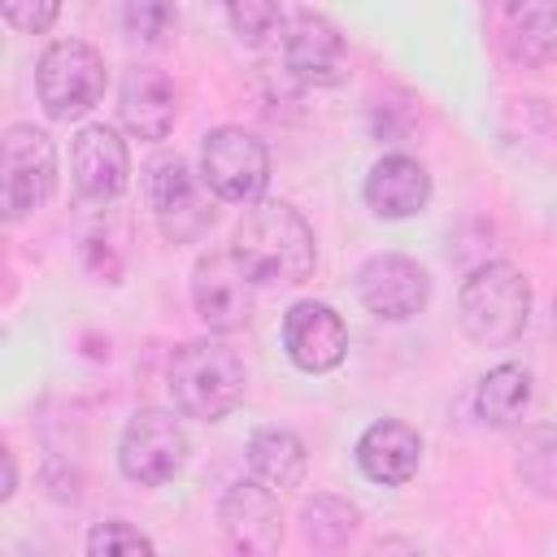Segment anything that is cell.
Returning <instances> with one entry per match:
<instances>
[{
    "label": "cell",
    "mask_w": 557,
    "mask_h": 557,
    "mask_svg": "<svg viewBox=\"0 0 557 557\" xmlns=\"http://www.w3.org/2000/svg\"><path fill=\"white\" fill-rule=\"evenodd\" d=\"M218 522H222V535L239 553H274L283 544L278 492L257 483V479H244V483L226 487V496L218 500Z\"/></svg>",
    "instance_id": "cell-12"
},
{
    "label": "cell",
    "mask_w": 557,
    "mask_h": 557,
    "mask_svg": "<svg viewBox=\"0 0 557 557\" xmlns=\"http://www.w3.org/2000/svg\"><path fill=\"white\" fill-rule=\"evenodd\" d=\"M226 22H231L235 39L248 48H261L283 26L278 0H226Z\"/></svg>",
    "instance_id": "cell-24"
},
{
    "label": "cell",
    "mask_w": 557,
    "mask_h": 557,
    "mask_svg": "<svg viewBox=\"0 0 557 557\" xmlns=\"http://www.w3.org/2000/svg\"><path fill=\"white\" fill-rule=\"evenodd\" d=\"M231 252L252 274L257 287H292L305 283L318 265L313 226L287 200H252V209L235 226Z\"/></svg>",
    "instance_id": "cell-1"
},
{
    "label": "cell",
    "mask_w": 557,
    "mask_h": 557,
    "mask_svg": "<svg viewBox=\"0 0 557 557\" xmlns=\"http://www.w3.org/2000/svg\"><path fill=\"white\" fill-rule=\"evenodd\" d=\"M213 200L218 191L205 183V174H191L187 161L178 157L157 161L148 170V209H152L157 231L170 244H196L218 218Z\"/></svg>",
    "instance_id": "cell-7"
},
{
    "label": "cell",
    "mask_w": 557,
    "mask_h": 557,
    "mask_svg": "<svg viewBox=\"0 0 557 557\" xmlns=\"http://www.w3.org/2000/svg\"><path fill=\"white\" fill-rule=\"evenodd\" d=\"M70 174L87 200H96V205L117 200L131 183V152H126L122 135L104 122L83 126L70 144Z\"/></svg>",
    "instance_id": "cell-13"
},
{
    "label": "cell",
    "mask_w": 557,
    "mask_h": 557,
    "mask_svg": "<svg viewBox=\"0 0 557 557\" xmlns=\"http://www.w3.org/2000/svg\"><path fill=\"white\" fill-rule=\"evenodd\" d=\"M518 479L544 496V500H557V422H544V426H531L518 444Z\"/></svg>",
    "instance_id": "cell-22"
},
{
    "label": "cell",
    "mask_w": 557,
    "mask_h": 557,
    "mask_svg": "<svg viewBox=\"0 0 557 557\" xmlns=\"http://www.w3.org/2000/svg\"><path fill=\"white\" fill-rule=\"evenodd\" d=\"M531 405V374L513 361L487 370L474 387V413L487 422V426H513Z\"/></svg>",
    "instance_id": "cell-20"
},
{
    "label": "cell",
    "mask_w": 557,
    "mask_h": 557,
    "mask_svg": "<svg viewBox=\"0 0 557 557\" xmlns=\"http://www.w3.org/2000/svg\"><path fill=\"white\" fill-rule=\"evenodd\" d=\"M165 387L178 413L200 418V422H222L226 413L239 409L248 392V370L235 348L222 339H187L174 348L165 366Z\"/></svg>",
    "instance_id": "cell-2"
},
{
    "label": "cell",
    "mask_w": 557,
    "mask_h": 557,
    "mask_svg": "<svg viewBox=\"0 0 557 557\" xmlns=\"http://www.w3.org/2000/svg\"><path fill=\"white\" fill-rule=\"evenodd\" d=\"M500 35L518 65H548L557 57V0H509Z\"/></svg>",
    "instance_id": "cell-18"
},
{
    "label": "cell",
    "mask_w": 557,
    "mask_h": 557,
    "mask_svg": "<svg viewBox=\"0 0 557 557\" xmlns=\"http://www.w3.org/2000/svg\"><path fill=\"white\" fill-rule=\"evenodd\" d=\"M13 483H17V466H13V453L4 448V487H0V500L13 496Z\"/></svg>",
    "instance_id": "cell-27"
},
{
    "label": "cell",
    "mask_w": 557,
    "mask_h": 557,
    "mask_svg": "<svg viewBox=\"0 0 557 557\" xmlns=\"http://www.w3.org/2000/svg\"><path fill=\"white\" fill-rule=\"evenodd\" d=\"M200 174L218 191V200L252 205V200H261V191L270 183V152H265V144L252 131L218 126V131L205 135Z\"/></svg>",
    "instance_id": "cell-8"
},
{
    "label": "cell",
    "mask_w": 557,
    "mask_h": 557,
    "mask_svg": "<svg viewBox=\"0 0 557 557\" xmlns=\"http://www.w3.org/2000/svg\"><path fill=\"white\" fill-rule=\"evenodd\" d=\"M248 474L274 492H287V487H300L305 479V466H309V453H305V440L287 426H257L248 435Z\"/></svg>",
    "instance_id": "cell-19"
},
{
    "label": "cell",
    "mask_w": 557,
    "mask_h": 557,
    "mask_svg": "<svg viewBox=\"0 0 557 557\" xmlns=\"http://www.w3.org/2000/svg\"><path fill=\"white\" fill-rule=\"evenodd\" d=\"M457 322L479 348H509L531 322V287L509 261L470 270L457 292Z\"/></svg>",
    "instance_id": "cell-3"
},
{
    "label": "cell",
    "mask_w": 557,
    "mask_h": 557,
    "mask_svg": "<svg viewBox=\"0 0 557 557\" xmlns=\"http://www.w3.org/2000/svg\"><path fill=\"white\" fill-rule=\"evenodd\" d=\"M57 187V148L39 126H9L0 139V213L22 222Z\"/></svg>",
    "instance_id": "cell-5"
},
{
    "label": "cell",
    "mask_w": 557,
    "mask_h": 557,
    "mask_svg": "<svg viewBox=\"0 0 557 557\" xmlns=\"http://www.w3.org/2000/svg\"><path fill=\"white\" fill-rule=\"evenodd\" d=\"M178 26V9L174 0H122V30L135 44H165V35Z\"/></svg>",
    "instance_id": "cell-23"
},
{
    "label": "cell",
    "mask_w": 557,
    "mask_h": 557,
    "mask_svg": "<svg viewBox=\"0 0 557 557\" xmlns=\"http://www.w3.org/2000/svg\"><path fill=\"white\" fill-rule=\"evenodd\" d=\"M431 296L426 270L405 252H374L357 270V300L379 322H409Z\"/></svg>",
    "instance_id": "cell-10"
},
{
    "label": "cell",
    "mask_w": 557,
    "mask_h": 557,
    "mask_svg": "<svg viewBox=\"0 0 557 557\" xmlns=\"http://www.w3.org/2000/svg\"><path fill=\"white\" fill-rule=\"evenodd\" d=\"M87 553L91 557H131V553H152V540L144 531H135L131 522L113 518V522H96L87 535Z\"/></svg>",
    "instance_id": "cell-25"
},
{
    "label": "cell",
    "mask_w": 557,
    "mask_h": 557,
    "mask_svg": "<svg viewBox=\"0 0 557 557\" xmlns=\"http://www.w3.org/2000/svg\"><path fill=\"white\" fill-rule=\"evenodd\" d=\"M187 461V431L174 409H135L117 440V470L139 487L170 483Z\"/></svg>",
    "instance_id": "cell-6"
},
{
    "label": "cell",
    "mask_w": 557,
    "mask_h": 557,
    "mask_svg": "<svg viewBox=\"0 0 557 557\" xmlns=\"http://www.w3.org/2000/svg\"><path fill=\"white\" fill-rule=\"evenodd\" d=\"M283 352L305 374H326L348 357V326L326 300H296L283 313Z\"/></svg>",
    "instance_id": "cell-11"
},
{
    "label": "cell",
    "mask_w": 557,
    "mask_h": 557,
    "mask_svg": "<svg viewBox=\"0 0 557 557\" xmlns=\"http://www.w3.org/2000/svg\"><path fill=\"white\" fill-rule=\"evenodd\" d=\"M35 91L52 122H74L104 96V57L83 39H57L39 52Z\"/></svg>",
    "instance_id": "cell-4"
},
{
    "label": "cell",
    "mask_w": 557,
    "mask_h": 557,
    "mask_svg": "<svg viewBox=\"0 0 557 557\" xmlns=\"http://www.w3.org/2000/svg\"><path fill=\"white\" fill-rule=\"evenodd\" d=\"M117 117L135 139H165L178 117V91L157 65H131L117 87Z\"/></svg>",
    "instance_id": "cell-15"
},
{
    "label": "cell",
    "mask_w": 557,
    "mask_h": 557,
    "mask_svg": "<svg viewBox=\"0 0 557 557\" xmlns=\"http://www.w3.org/2000/svg\"><path fill=\"white\" fill-rule=\"evenodd\" d=\"M300 522H305V540L313 548H339L352 540L361 513L348 496H335V492H318L313 500H305L300 509Z\"/></svg>",
    "instance_id": "cell-21"
},
{
    "label": "cell",
    "mask_w": 557,
    "mask_h": 557,
    "mask_svg": "<svg viewBox=\"0 0 557 557\" xmlns=\"http://www.w3.org/2000/svg\"><path fill=\"white\" fill-rule=\"evenodd\" d=\"M283 65L309 87H335L348 74V52L322 13H296L283 26Z\"/></svg>",
    "instance_id": "cell-14"
},
{
    "label": "cell",
    "mask_w": 557,
    "mask_h": 557,
    "mask_svg": "<svg viewBox=\"0 0 557 557\" xmlns=\"http://www.w3.org/2000/svg\"><path fill=\"white\" fill-rule=\"evenodd\" d=\"M553 309H557V305H553ZM553 322H557V318H553Z\"/></svg>",
    "instance_id": "cell-28"
},
{
    "label": "cell",
    "mask_w": 557,
    "mask_h": 557,
    "mask_svg": "<svg viewBox=\"0 0 557 557\" xmlns=\"http://www.w3.org/2000/svg\"><path fill=\"white\" fill-rule=\"evenodd\" d=\"M0 9H4V22H9L13 30H22V35H44V30L57 22L61 0H0Z\"/></svg>",
    "instance_id": "cell-26"
},
{
    "label": "cell",
    "mask_w": 557,
    "mask_h": 557,
    "mask_svg": "<svg viewBox=\"0 0 557 557\" xmlns=\"http://www.w3.org/2000/svg\"><path fill=\"white\" fill-rule=\"evenodd\" d=\"M357 466L370 483L400 487L422 466V435L400 418H379L357 440Z\"/></svg>",
    "instance_id": "cell-17"
},
{
    "label": "cell",
    "mask_w": 557,
    "mask_h": 557,
    "mask_svg": "<svg viewBox=\"0 0 557 557\" xmlns=\"http://www.w3.org/2000/svg\"><path fill=\"white\" fill-rule=\"evenodd\" d=\"M252 274L239 265V257L226 248V252H205L191 270V305H196V318L218 331V335H231V331H244L252 322Z\"/></svg>",
    "instance_id": "cell-9"
},
{
    "label": "cell",
    "mask_w": 557,
    "mask_h": 557,
    "mask_svg": "<svg viewBox=\"0 0 557 557\" xmlns=\"http://www.w3.org/2000/svg\"><path fill=\"white\" fill-rule=\"evenodd\" d=\"M361 196L370 205L374 218L383 222H400V218H418L431 200V174L418 157H405V152H387L370 165L366 183H361Z\"/></svg>",
    "instance_id": "cell-16"
}]
</instances>
